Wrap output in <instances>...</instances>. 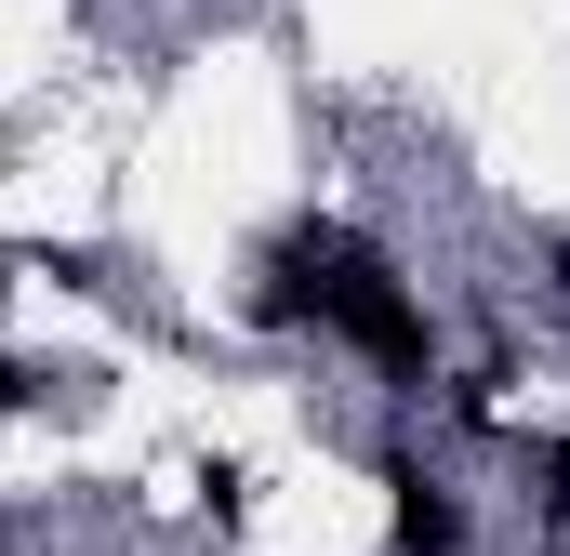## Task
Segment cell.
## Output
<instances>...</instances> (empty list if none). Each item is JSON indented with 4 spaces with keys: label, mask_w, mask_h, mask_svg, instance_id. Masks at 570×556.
I'll return each mask as SVG.
<instances>
[{
    "label": "cell",
    "mask_w": 570,
    "mask_h": 556,
    "mask_svg": "<svg viewBox=\"0 0 570 556\" xmlns=\"http://www.w3.org/2000/svg\"><path fill=\"white\" fill-rule=\"evenodd\" d=\"M318 331H332L385 398H425V385H438L425 291L399 278V252H372V239H345V226H318Z\"/></svg>",
    "instance_id": "6da1fadb"
},
{
    "label": "cell",
    "mask_w": 570,
    "mask_h": 556,
    "mask_svg": "<svg viewBox=\"0 0 570 556\" xmlns=\"http://www.w3.org/2000/svg\"><path fill=\"white\" fill-rule=\"evenodd\" d=\"M385 530H399V556H464L478 544V504L438 477L425 450H385Z\"/></svg>",
    "instance_id": "7a4b0ae2"
},
{
    "label": "cell",
    "mask_w": 570,
    "mask_h": 556,
    "mask_svg": "<svg viewBox=\"0 0 570 556\" xmlns=\"http://www.w3.org/2000/svg\"><path fill=\"white\" fill-rule=\"evenodd\" d=\"M531 490H544V530H570V450H558V437L531 450Z\"/></svg>",
    "instance_id": "3957f363"
},
{
    "label": "cell",
    "mask_w": 570,
    "mask_h": 556,
    "mask_svg": "<svg viewBox=\"0 0 570 556\" xmlns=\"http://www.w3.org/2000/svg\"><path fill=\"white\" fill-rule=\"evenodd\" d=\"M518 556H544V544H518Z\"/></svg>",
    "instance_id": "277c9868"
}]
</instances>
